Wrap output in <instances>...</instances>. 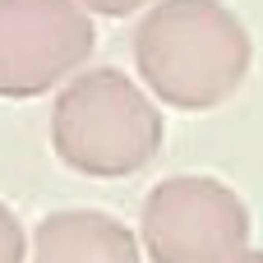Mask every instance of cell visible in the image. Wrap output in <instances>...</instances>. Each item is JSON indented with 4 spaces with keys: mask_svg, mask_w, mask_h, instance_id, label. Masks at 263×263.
Instances as JSON below:
<instances>
[{
    "mask_svg": "<svg viewBox=\"0 0 263 263\" xmlns=\"http://www.w3.org/2000/svg\"><path fill=\"white\" fill-rule=\"evenodd\" d=\"M88 14H106V18H125V14H139L148 0H79Z\"/></svg>",
    "mask_w": 263,
    "mask_h": 263,
    "instance_id": "cell-7",
    "label": "cell"
},
{
    "mask_svg": "<svg viewBox=\"0 0 263 263\" xmlns=\"http://www.w3.org/2000/svg\"><path fill=\"white\" fill-rule=\"evenodd\" d=\"M97 28L79 0H0V97L65 88L92 55Z\"/></svg>",
    "mask_w": 263,
    "mask_h": 263,
    "instance_id": "cell-4",
    "label": "cell"
},
{
    "mask_svg": "<svg viewBox=\"0 0 263 263\" xmlns=\"http://www.w3.org/2000/svg\"><path fill=\"white\" fill-rule=\"evenodd\" d=\"M0 263H28V231L5 203H0Z\"/></svg>",
    "mask_w": 263,
    "mask_h": 263,
    "instance_id": "cell-6",
    "label": "cell"
},
{
    "mask_svg": "<svg viewBox=\"0 0 263 263\" xmlns=\"http://www.w3.org/2000/svg\"><path fill=\"white\" fill-rule=\"evenodd\" d=\"M250 231L245 199L217 176H166L139 217L148 263H240L254 250Z\"/></svg>",
    "mask_w": 263,
    "mask_h": 263,
    "instance_id": "cell-3",
    "label": "cell"
},
{
    "mask_svg": "<svg viewBox=\"0 0 263 263\" xmlns=\"http://www.w3.org/2000/svg\"><path fill=\"white\" fill-rule=\"evenodd\" d=\"M143 88L176 111H213L254 69V37L222 0H157L134 28Z\"/></svg>",
    "mask_w": 263,
    "mask_h": 263,
    "instance_id": "cell-1",
    "label": "cell"
},
{
    "mask_svg": "<svg viewBox=\"0 0 263 263\" xmlns=\"http://www.w3.org/2000/svg\"><path fill=\"white\" fill-rule=\"evenodd\" d=\"M157 97L120 69H79L51 106L55 157L88 180H125L162 153Z\"/></svg>",
    "mask_w": 263,
    "mask_h": 263,
    "instance_id": "cell-2",
    "label": "cell"
},
{
    "mask_svg": "<svg viewBox=\"0 0 263 263\" xmlns=\"http://www.w3.org/2000/svg\"><path fill=\"white\" fill-rule=\"evenodd\" d=\"M32 263H143V245L111 213L60 208L37 222Z\"/></svg>",
    "mask_w": 263,
    "mask_h": 263,
    "instance_id": "cell-5",
    "label": "cell"
},
{
    "mask_svg": "<svg viewBox=\"0 0 263 263\" xmlns=\"http://www.w3.org/2000/svg\"><path fill=\"white\" fill-rule=\"evenodd\" d=\"M240 263H263V250H250V254H245Z\"/></svg>",
    "mask_w": 263,
    "mask_h": 263,
    "instance_id": "cell-8",
    "label": "cell"
}]
</instances>
